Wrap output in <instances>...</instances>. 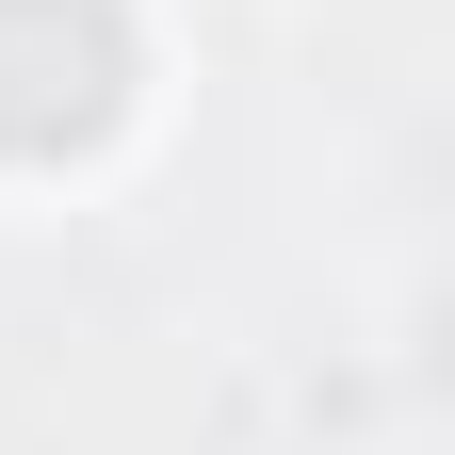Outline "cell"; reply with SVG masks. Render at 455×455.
Instances as JSON below:
<instances>
[{"label":"cell","instance_id":"obj_1","mask_svg":"<svg viewBox=\"0 0 455 455\" xmlns=\"http://www.w3.org/2000/svg\"><path fill=\"white\" fill-rule=\"evenodd\" d=\"M114 98H131V17L114 0H0V163L114 131Z\"/></svg>","mask_w":455,"mask_h":455}]
</instances>
